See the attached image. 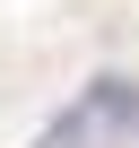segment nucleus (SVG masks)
<instances>
[{
  "instance_id": "nucleus-1",
  "label": "nucleus",
  "mask_w": 139,
  "mask_h": 148,
  "mask_svg": "<svg viewBox=\"0 0 139 148\" xmlns=\"http://www.w3.org/2000/svg\"><path fill=\"white\" fill-rule=\"evenodd\" d=\"M96 122H104V148H139V87L96 79Z\"/></svg>"
},
{
  "instance_id": "nucleus-2",
  "label": "nucleus",
  "mask_w": 139,
  "mask_h": 148,
  "mask_svg": "<svg viewBox=\"0 0 139 148\" xmlns=\"http://www.w3.org/2000/svg\"><path fill=\"white\" fill-rule=\"evenodd\" d=\"M35 148H104V122H96V87H87L78 105H70V113H61V122L35 139Z\"/></svg>"
}]
</instances>
